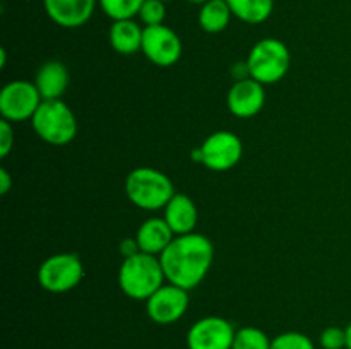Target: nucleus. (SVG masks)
<instances>
[{
	"instance_id": "31",
	"label": "nucleus",
	"mask_w": 351,
	"mask_h": 349,
	"mask_svg": "<svg viewBox=\"0 0 351 349\" xmlns=\"http://www.w3.org/2000/svg\"><path fill=\"white\" fill-rule=\"evenodd\" d=\"M163 2H170V0H163Z\"/></svg>"
},
{
	"instance_id": "17",
	"label": "nucleus",
	"mask_w": 351,
	"mask_h": 349,
	"mask_svg": "<svg viewBox=\"0 0 351 349\" xmlns=\"http://www.w3.org/2000/svg\"><path fill=\"white\" fill-rule=\"evenodd\" d=\"M144 29L134 19L113 21L110 27V44L117 53L132 55L143 48Z\"/></svg>"
},
{
	"instance_id": "20",
	"label": "nucleus",
	"mask_w": 351,
	"mask_h": 349,
	"mask_svg": "<svg viewBox=\"0 0 351 349\" xmlns=\"http://www.w3.org/2000/svg\"><path fill=\"white\" fill-rule=\"evenodd\" d=\"M98 3L110 19L122 21L139 16L144 0H98Z\"/></svg>"
},
{
	"instance_id": "23",
	"label": "nucleus",
	"mask_w": 351,
	"mask_h": 349,
	"mask_svg": "<svg viewBox=\"0 0 351 349\" xmlns=\"http://www.w3.org/2000/svg\"><path fill=\"white\" fill-rule=\"evenodd\" d=\"M167 17V7L163 0H144L139 10V19L146 26H160Z\"/></svg>"
},
{
	"instance_id": "28",
	"label": "nucleus",
	"mask_w": 351,
	"mask_h": 349,
	"mask_svg": "<svg viewBox=\"0 0 351 349\" xmlns=\"http://www.w3.org/2000/svg\"><path fill=\"white\" fill-rule=\"evenodd\" d=\"M5 64H7V51H5V48H2V50H0V67H5Z\"/></svg>"
},
{
	"instance_id": "21",
	"label": "nucleus",
	"mask_w": 351,
	"mask_h": 349,
	"mask_svg": "<svg viewBox=\"0 0 351 349\" xmlns=\"http://www.w3.org/2000/svg\"><path fill=\"white\" fill-rule=\"evenodd\" d=\"M232 349H271V339L257 327H242L235 332Z\"/></svg>"
},
{
	"instance_id": "6",
	"label": "nucleus",
	"mask_w": 351,
	"mask_h": 349,
	"mask_svg": "<svg viewBox=\"0 0 351 349\" xmlns=\"http://www.w3.org/2000/svg\"><path fill=\"white\" fill-rule=\"evenodd\" d=\"M84 277L81 259L74 253H57L45 260L38 270V283L50 293H67Z\"/></svg>"
},
{
	"instance_id": "19",
	"label": "nucleus",
	"mask_w": 351,
	"mask_h": 349,
	"mask_svg": "<svg viewBox=\"0 0 351 349\" xmlns=\"http://www.w3.org/2000/svg\"><path fill=\"white\" fill-rule=\"evenodd\" d=\"M237 19L247 24H261L273 14L274 0H226Z\"/></svg>"
},
{
	"instance_id": "16",
	"label": "nucleus",
	"mask_w": 351,
	"mask_h": 349,
	"mask_svg": "<svg viewBox=\"0 0 351 349\" xmlns=\"http://www.w3.org/2000/svg\"><path fill=\"white\" fill-rule=\"evenodd\" d=\"M34 86L45 99H60L69 88V70L58 60H50L40 67Z\"/></svg>"
},
{
	"instance_id": "24",
	"label": "nucleus",
	"mask_w": 351,
	"mask_h": 349,
	"mask_svg": "<svg viewBox=\"0 0 351 349\" xmlns=\"http://www.w3.org/2000/svg\"><path fill=\"white\" fill-rule=\"evenodd\" d=\"M322 349H346V328L341 327H328L321 334Z\"/></svg>"
},
{
	"instance_id": "9",
	"label": "nucleus",
	"mask_w": 351,
	"mask_h": 349,
	"mask_svg": "<svg viewBox=\"0 0 351 349\" xmlns=\"http://www.w3.org/2000/svg\"><path fill=\"white\" fill-rule=\"evenodd\" d=\"M141 51L158 67H171L182 57V41L178 34L165 24L146 26Z\"/></svg>"
},
{
	"instance_id": "30",
	"label": "nucleus",
	"mask_w": 351,
	"mask_h": 349,
	"mask_svg": "<svg viewBox=\"0 0 351 349\" xmlns=\"http://www.w3.org/2000/svg\"><path fill=\"white\" fill-rule=\"evenodd\" d=\"M187 2L191 3H197V5H204L206 2H209V0H187Z\"/></svg>"
},
{
	"instance_id": "10",
	"label": "nucleus",
	"mask_w": 351,
	"mask_h": 349,
	"mask_svg": "<svg viewBox=\"0 0 351 349\" xmlns=\"http://www.w3.org/2000/svg\"><path fill=\"white\" fill-rule=\"evenodd\" d=\"M189 308L187 289L175 284H163L146 301L147 317L160 325H170L180 320Z\"/></svg>"
},
{
	"instance_id": "18",
	"label": "nucleus",
	"mask_w": 351,
	"mask_h": 349,
	"mask_svg": "<svg viewBox=\"0 0 351 349\" xmlns=\"http://www.w3.org/2000/svg\"><path fill=\"white\" fill-rule=\"evenodd\" d=\"M233 12L226 0H209L199 10V24L206 33H221L228 27Z\"/></svg>"
},
{
	"instance_id": "26",
	"label": "nucleus",
	"mask_w": 351,
	"mask_h": 349,
	"mask_svg": "<svg viewBox=\"0 0 351 349\" xmlns=\"http://www.w3.org/2000/svg\"><path fill=\"white\" fill-rule=\"evenodd\" d=\"M120 252H122V255L125 257H132V255H136L137 252H141L139 250V245H137V240L134 238V240H123L122 243H120Z\"/></svg>"
},
{
	"instance_id": "7",
	"label": "nucleus",
	"mask_w": 351,
	"mask_h": 349,
	"mask_svg": "<svg viewBox=\"0 0 351 349\" xmlns=\"http://www.w3.org/2000/svg\"><path fill=\"white\" fill-rule=\"evenodd\" d=\"M41 101L43 98L33 82L12 81L0 92V113L9 122H24L33 118Z\"/></svg>"
},
{
	"instance_id": "11",
	"label": "nucleus",
	"mask_w": 351,
	"mask_h": 349,
	"mask_svg": "<svg viewBox=\"0 0 351 349\" xmlns=\"http://www.w3.org/2000/svg\"><path fill=\"white\" fill-rule=\"evenodd\" d=\"M235 328L226 318L204 317L187 332L189 349H232Z\"/></svg>"
},
{
	"instance_id": "2",
	"label": "nucleus",
	"mask_w": 351,
	"mask_h": 349,
	"mask_svg": "<svg viewBox=\"0 0 351 349\" xmlns=\"http://www.w3.org/2000/svg\"><path fill=\"white\" fill-rule=\"evenodd\" d=\"M160 257L146 252L123 259L119 270V286L132 300L147 301L165 284Z\"/></svg>"
},
{
	"instance_id": "15",
	"label": "nucleus",
	"mask_w": 351,
	"mask_h": 349,
	"mask_svg": "<svg viewBox=\"0 0 351 349\" xmlns=\"http://www.w3.org/2000/svg\"><path fill=\"white\" fill-rule=\"evenodd\" d=\"M175 238V233L165 221V218H151L144 221L137 229V245L141 252L151 253V255H161Z\"/></svg>"
},
{
	"instance_id": "5",
	"label": "nucleus",
	"mask_w": 351,
	"mask_h": 349,
	"mask_svg": "<svg viewBox=\"0 0 351 349\" xmlns=\"http://www.w3.org/2000/svg\"><path fill=\"white\" fill-rule=\"evenodd\" d=\"M245 64L249 77L261 84H274L290 70V50L276 38H264L254 44Z\"/></svg>"
},
{
	"instance_id": "12",
	"label": "nucleus",
	"mask_w": 351,
	"mask_h": 349,
	"mask_svg": "<svg viewBox=\"0 0 351 349\" xmlns=\"http://www.w3.org/2000/svg\"><path fill=\"white\" fill-rule=\"evenodd\" d=\"M264 103H266L264 84H261L252 77L237 81L230 88L228 96H226V106H228L230 113L239 116V118L256 116L263 109Z\"/></svg>"
},
{
	"instance_id": "25",
	"label": "nucleus",
	"mask_w": 351,
	"mask_h": 349,
	"mask_svg": "<svg viewBox=\"0 0 351 349\" xmlns=\"http://www.w3.org/2000/svg\"><path fill=\"white\" fill-rule=\"evenodd\" d=\"M14 147V130L9 120L0 122V157H7Z\"/></svg>"
},
{
	"instance_id": "8",
	"label": "nucleus",
	"mask_w": 351,
	"mask_h": 349,
	"mask_svg": "<svg viewBox=\"0 0 351 349\" xmlns=\"http://www.w3.org/2000/svg\"><path fill=\"white\" fill-rule=\"evenodd\" d=\"M201 163L213 171H228L242 159V140L228 130L211 133L201 147Z\"/></svg>"
},
{
	"instance_id": "4",
	"label": "nucleus",
	"mask_w": 351,
	"mask_h": 349,
	"mask_svg": "<svg viewBox=\"0 0 351 349\" xmlns=\"http://www.w3.org/2000/svg\"><path fill=\"white\" fill-rule=\"evenodd\" d=\"M40 139L51 146H65L77 133V122L72 109L62 99H45L31 118Z\"/></svg>"
},
{
	"instance_id": "1",
	"label": "nucleus",
	"mask_w": 351,
	"mask_h": 349,
	"mask_svg": "<svg viewBox=\"0 0 351 349\" xmlns=\"http://www.w3.org/2000/svg\"><path fill=\"white\" fill-rule=\"evenodd\" d=\"M215 257L211 240L199 233L175 236L160 255L167 283L194 289L208 274Z\"/></svg>"
},
{
	"instance_id": "22",
	"label": "nucleus",
	"mask_w": 351,
	"mask_h": 349,
	"mask_svg": "<svg viewBox=\"0 0 351 349\" xmlns=\"http://www.w3.org/2000/svg\"><path fill=\"white\" fill-rule=\"evenodd\" d=\"M271 349H315V346L302 332H283L271 341Z\"/></svg>"
},
{
	"instance_id": "27",
	"label": "nucleus",
	"mask_w": 351,
	"mask_h": 349,
	"mask_svg": "<svg viewBox=\"0 0 351 349\" xmlns=\"http://www.w3.org/2000/svg\"><path fill=\"white\" fill-rule=\"evenodd\" d=\"M10 188H12V178H10L9 171L5 168H2L0 170V194L7 195Z\"/></svg>"
},
{
	"instance_id": "3",
	"label": "nucleus",
	"mask_w": 351,
	"mask_h": 349,
	"mask_svg": "<svg viewBox=\"0 0 351 349\" xmlns=\"http://www.w3.org/2000/svg\"><path fill=\"white\" fill-rule=\"evenodd\" d=\"M125 194L129 201L144 211L167 207L175 195L170 178L154 168H137L127 174Z\"/></svg>"
},
{
	"instance_id": "13",
	"label": "nucleus",
	"mask_w": 351,
	"mask_h": 349,
	"mask_svg": "<svg viewBox=\"0 0 351 349\" xmlns=\"http://www.w3.org/2000/svg\"><path fill=\"white\" fill-rule=\"evenodd\" d=\"M98 0H43L45 10L62 27H81L91 19Z\"/></svg>"
},
{
	"instance_id": "14",
	"label": "nucleus",
	"mask_w": 351,
	"mask_h": 349,
	"mask_svg": "<svg viewBox=\"0 0 351 349\" xmlns=\"http://www.w3.org/2000/svg\"><path fill=\"white\" fill-rule=\"evenodd\" d=\"M165 221L175 233V236L194 233L197 224V207L185 194H175L165 207Z\"/></svg>"
},
{
	"instance_id": "29",
	"label": "nucleus",
	"mask_w": 351,
	"mask_h": 349,
	"mask_svg": "<svg viewBox=\"0 0 351 349\" xmlns=\"http://www.w3.org/2000/svg\"><path fill=\"white\" fill-rule=\"evenodd\" d=\"M346 349H351V322L346 327Z\"/></svg>"
}]
</instances>
